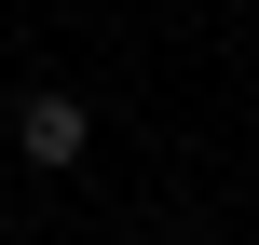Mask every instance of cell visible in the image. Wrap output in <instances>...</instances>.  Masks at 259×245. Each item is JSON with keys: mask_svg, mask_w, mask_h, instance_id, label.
<instances>
[{"mask_svg": "<svg viewBox=\"0 0 259 245\" xmlns=\"http://www.w3.org/2000/svg\"><path fill=\"white\" fill-rule=\"evenodd\" d=\"M82 150H96V109H82L68 82H41V95L14 109V164H41V177H68Z\"/></svg>", "mask_w": 259, "mask_h": 245, "instance_id": "cell-1", "label": "cell"}]
</instances>
